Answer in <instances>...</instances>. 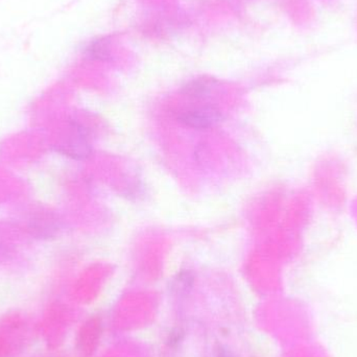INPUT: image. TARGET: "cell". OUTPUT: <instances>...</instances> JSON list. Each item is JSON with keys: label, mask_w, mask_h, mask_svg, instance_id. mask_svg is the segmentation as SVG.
Returning <instances> with one entry per match:
<instances>
[{"label": "cell", "mask_w": 357, "mask_h": 357, "mask_svg": "<svg viewBox=\"0 0 357 357\" xmlns=\"http://www.w3.org/2000/svg\"><path fill=\"white\" fill-rule=\"evenodd\" d=\"M58 151L73 160H86L92 155L89 132L79 121H70L66 136L59 144Z\"/></svg>", "instance_id": "6da1fadb"}, {"label": "cell", "mask_w": 357, "mask_h": 357, "mask_svg": "<svg viewBox=\"0 0 357 357\" xmlns=\"http://www.w3.org/2000/svg\"><path fill=\"white\" fill-rule=\"evenodd\" d=\"M222 119L220 109L211 105L188 109L178 115V123L195 130L209 129L218 125Z\"/></svg>", "instance_id": "7a4b0ae2"}, {"label": "cell", "mask_w": 357, "mask_h": 357, "mask_svg": "<svg viewBox=\"0 0 357 357\" xmlns=\"http://www.w3.org/2000/svg\"><path fill=\"white\" fill-rule=\"evenodd\" d=\"M58 228V220L48 215L40 216L37 220H33L31 225V232L39 238H48L52 236Z\"/></svg>", "instance_id": "5b68a950"}, {"label": "cell", "mask_w": 357, "mask_h": 357, "mask_svg": "<svg viewBox=\"0 0 357 357\" xmlns=\"http://www.w3.org/2000/svg\"><path fill=\"white\" fill-rule=\"evenodd\" d=\"M175 287L178 289H183V291H187L189 287H191L193 283V276L190 273L187 271H183L180 274H178L177 278L175 279Z\"/></svg>", "instance_id": "8992f818"}, {"label": "cell", "mask_w": 357, "mask_h": 357, "mask_svg": "<svg viewBox=\"0 0 357 357\" xmlns=\"http://www.w3.org/2000/svg\"><path fill=\"white\" fill-rule=\"evenodd\" d=\"M218 87V82L208 77L192 79L183 87V94L193 100H205L210 98Z\"/></svg>", "instance_id": "3957f363"}, {"label": "cell", "mask_w": 357, "mask_h": 357, "mask_svg": "<svg viewBox=\"0 0 357 357\" xmlns=\"http://www.w3.org/2000/svg\"><path fill=\"white\" fill-rule=\"evenodd\" d=\"M85 54L88 59L94 61H106L112 59V54L110 50V41L108 38H100L94 40L86 47Z\"/></svg>", "instance_id": "277c9868"}, {"label": "cell", "mask_w": 357, "mask_h": 357, "mask_svg": "<svg viewBox=\"0 0 357 357\" xmlns=\"http://www.w3.org/2000/svg\"><path fill=\"white\" fill-rule=\"evenodd\" d=\"M218 357H235L233 356L232 354H231L229 350L227 349H220V356Z\"/></svg>", "instance_id": "52a82bcc"}]
</instances>
